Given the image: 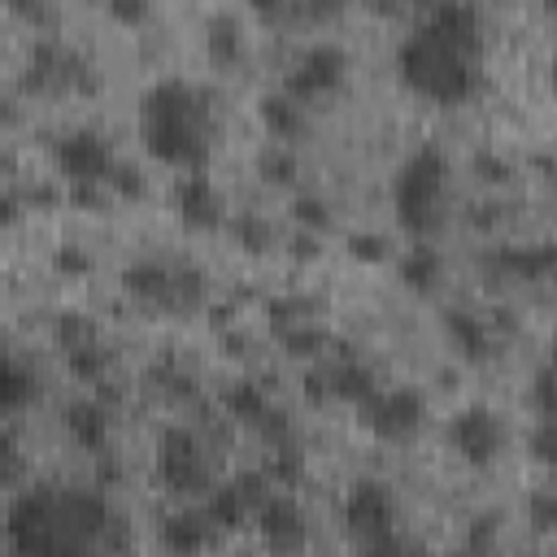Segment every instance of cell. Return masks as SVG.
Masks as SVG:
<instances>
[{
	"mask_svg": "<svg viewBox=\"0 0 557 557\" xmlns=\"http://www.w3.org/2000/svg\"><path fill=\"white\" fill-rule=\"evenodd\" d=\"M144 148L170 170H205L213 152V109L209 96L183 78H161L139 100Z\"/></svg>",
	"mask_w": 557,
	"mask_h": 557,
	"instance_id": "6da1fadb",
	"label": "cell"
},
{
	"mask_svg": "<svg viewBox=\"0 0 557 557\" xmlns=\"http://www.w3.org/2000/svg\"><path fill=\"white\" fill-rule=\"evenodd\" d=\"M396 74L413 96L431 104H461L479 91V57L457 48L426 22L396 48Z\"/></svg>",
	"mask_w": 557,
	"mask_h": 557,
	"instance_id": "7a4b0ae2",
	"label": "cell"
},
{
	"mask_svg": "<svg viewBox=\"0 0 557 557\" xmlns=\"http://www.w3.org/2000/svg\"><path fill=\"white\" fill-rule=\"evenodd\" d=\"M444 191H448V157L435 144H418L392 178V209L400 231L413 239H431L444 226Z\"/></svg>",
	"mask_w": 557,
	"mask_h": 557,
	"instance_id": "3957f363",
	"label": "cell"
},
{
	"mask_svg": "<svg viewBox=\"0 0 557 557\" xmlns=\"http://www.w3.org/2000/svg\"><path fill=\"white\" fill-rule=\"evenodd\" d=\"M344 531L366 548V553H392L400 548V540L392 535L396 527V496L383 479H357L339 505Z\"/></svg>",
	"mask_w": 557,
	"mask_h": 557,
	"instance_id": "277c9868",
	"label": "cell"
},
{
	"mask_svg": "<svg viewBox=\"0 0 557 557\" xmlns=\"http://www.w3.org/2000/svg\"><path fill=\"white\" fill-rule=\"evenodd\" d=\"M9 544L17 553H65L61 531V496L48 487H26L9 500Z\"/></svg>",
	"mask_w": 557,
	"mask_h": 557,
	"instance_id": "5b68a950",
	"label": "cell"
},
{
	"mask_svg": "<svg viewBox=\"0 0 557 557\" xmlns=\"http://www.w3.org/2000/svg\"><path fill=\"white\" fill-rule=\"evenodd\" d=\"M422 418H426V396L418 392V387H379L366 405H361V422L379 435V440H387V444H400V440H409L418 426H422Z\"/></svg>",
	"mask_w": 557,
	"mask_h": 557,
	"instance_id": "8992f818",
	"label": "cell"
},
{
	"mask_svg": "<svg viewBox=\"0 0 557 557\" xmlns=\"http://www.w3.org/2000/svg\"><path fill=\"white\" fill-rule=\"evenodd\" d=\"M157 479L165 483V492H178V496L205 492L209 470H205V457H200V440L191 431H183V426L161 431V440H157Z\"/></svg>",
	"mask_w": 557,
	"mask_h": 557,
	"instance_id": "52a82bcc",
	"label": "cell"
},
{
	"mask_svg": "<svg viewBox=\"0 0 557 557\" xmlns=\"http://www.w3.org/2000/svg\"><path fill=\"white\" fill-rule=\"evenodd\" d=\"M344 78H348V52L339 48V44H309L300 57H296V65H292V74H287V91L300 100V104H309V100H318V96H331V91H339L344 87Z\"/></svg>",
	"mask_w": 557,
	"mask_h": 557,
	"instance_id": "ba28073f",
	"label": "cell"
},
{
	"mask_svg": "<svg viewBox=\"0 0 557 557\" xmlns=\"http://www.w3.org/2000/svg\"><path fill=\"white\" fill-rule=\"evenodd\" d=\"M448 444H453V453L466 461V466H492L496 457H500V448H505V426H500V418H496V409H487V405H466L461 413H453V422H448Z\"/></svg>",
	"mask_w": 557,
	"mask_h": 557,
	"instance_id": "9c48e42d",
	"label": "cell"
},
{
	"mask_svg": "<svg viewBox=\"0 0 557 557\" xmlns=\"http://www.w3.org/2000/svg\"><path fill=\"white\" fill-rule=\"evenodd\" d=\"M52 161H57L65 183H109V174L117 165L109 139L100 131H87V126L83 131H65L57 139V148H52Z\"/></svg>",
	"mask_w": 557,
	"mask_h": 557,
	"instance_id": "30bf717a",
	"label": "cell"
},
{
	"mask_svg": "<svg viewBox=\"0 0 557 557\" xmlns=\"http://www.w3.org/2000/svg\"><path fill=\"white\" fill-rule=\"evenodd\" d=\"M174 213L187 231H213L222 226V191L205 170H187L174 187Z\"/></svg>",
	"mask_w": 557,
	"mask_h": 557,
	"instance_id": "8fae6325",
	"label": "cell"
},
{
	"mask_svg": "<svg viewBox=\"0 0 557 557\" xmlns=\"http://www.w3.org/2000/svg\"><path fill=\"white\" fill-rule=\"evenodd\" d=\"M492 265L505 278L518 283H544L557 278V239H535V244H505L492 252Z\"/></svg>",
	"mask_w": 557,
	"mask_h": 557,
	"instance_id": "7c38bea8",
	"label": "cell"
},
{
	"mask_svg": "<svg viewBox=\"0 0 557 557\" xmlns=\"http://www.w3.org/2000/svg\"><path fill=\"white\" fill-rule=\"evenodd\" d=\"M257 531H261V540L270 544V548H278V553H292V548H300L305 544V513H300V505L292 500V496H265V505L257 509Z\"/></svg>",
	"mask_w": 557,
	"mask_h": 557,
	"instance_id": "4fadbf2b",
	"label": "cell"
},
{
	"mask_svg": "<svg viewBox=\"0 0 557 557\" xmlns=\"http://www.w3.org/2000/svg\"><path fill=\"white\" fill-rule=\"evenodd\" d=\"M426 26L440 30L444 39H453L457 48L474 52V57L483 52V17H479V9L466 4V0H440V4L431 9Z\"/></svg>",
	"mask_w": 557,
	"mask_h": 557,
	"instance_id": "5bb4252c",
	"label": "cell"
},
{
	"mask_svg": "<svg viewBox=\"0 0 557 557\" xmlns=\"http://www.w3.org/2000/svg\"><path fill=\"white\" fill-rule=\"evenodd\" d=\"M61 426L87 453H100L109 444V409L100 400H74V405H65L61 409Z\"/></svg>",
	"mask_w": 557,
	"mask_h": 557,
	"instance_id": "9a60e30c",
	"label": "cell"
},
{
	"mask_svg": "<svg viewBox=\"0 0 557 557\" xmlns=\"http://www.w3.org/2000/svg\"><path fill=\"white\" fill-rule=\"evenodd\" d=\"M444 335L448 344L466 357V361H483L492 352V335H487V322L470 309H448L444 313Z\"/></svg>",
	"mask_w": 557,
	"mask_h": 557,
	"instance_id": "2e32d148",
	"label": "cell"
},
{
	"mask_svg": "<svg viewBox=\"0 0 557 557\" xmlns=\"http://www.w3.org/2000/svg\"><path fill=\"white\" fill-rule=\"evenodd\" d=\"M396 278H400L409 292H418V296H422V292H431V287L444 278V257H440L426 239H413V244H409V252L396 261Z\"/></svg>",
	"mask_w": 557,
	"mask_h": 557,
	"instance_id": "e0dca14e",
	"label": "cell"
},
{
	"mask_svg": "<svg viewBox=\"0 0 557 557\" xmlns=\"http://www.w3.org/2000/svg\"><path fill=\"white\" fill-rule=\"evenodd\" d=\"M213 535V522L205 513H191V509H178V513H165L161 518V548L170 553H200Z\"/></svg>",
	"mask_w": 557,
	"mask_h": 557,
	"instance_id": "ac0fdd59",
	"label": "cell"
},
{
	"mask_svg": "<svg viewBox=\"0 0 557 557\" xmlns=\"http://www.w3.org/2000/svg\"><path fill=\"white\" fill-rule=\"evenodd\" d=\"M122 287L144 300V305H170V292H174V270L157 265V261H135L122 270Z\"/></svg>",
	"mask_w": 557,
	"mask_h": 557,
	"instance_id": "d6986e66",
	"label": "cell"
},
{
	"mask_svg": "<svg viewBox=\"0 0 557 557\" xmlns=\"http://www.w3.org/2000/svg\"><path fill=\"white\" fill-rule=\"evenodd\" d=\"M257 113H261V126H265L274 139H296V135L305 131V104H300L292 91H270V96H261Z\"/></svg>",
	"mask_w": 557,
	"mask_h": 557,
	"instance_id": "ffe728a7",
	"label": "cell"
},
{
	"mask_svg": "<svg viewBox=\"0 0 557 557\" xmlns=\"http://www.w3.org/2000/svg\"><path fill=\"white\" fill-rule=\"evenodd\" d=\"M222 409H226L235 422H244V426H261V418L270 413V396H265L261 383L239 379V383H231V387L222 392Z\"/></svg>",
	"mask_w": 557,
	"mask_h": 557,
	"instance_id": "44dd1931",
	"label": "cell"
},
{
	"mask_svg": "<svg viewBox=\"0 0 557 557\" xmlns=\"http://www.w3.org/2000/svg\"><path fill=\"white\" fill-rule=\"evenodd\" d=\"M248 513H257V509L244 500V492H239L235 483L213 487V492H209V500H205V518H209L218 531H235V527H244V518H248Z\"/></svg>",
	"mask_w": 557,
	"mask_h": 557,
	"instance_id": "7402d4cb",
	"label": "cell"
},
{
	"mask_svg": "<svg viewBox=\"0 0 557 557\" xmlns=\"http://www.w3.org/2000/svg\"><path fill=\"white\" fill-rule=\"evenodd\" d=\"M205 52H209V61H218V65H235V61L244 57L239 22L226 17V13H218V17L205 26Z\"/></svg>",
	"mask_w": 557,
	"mask_h": 557,
	"instance_id": "603a6c76",
	"label": "cell"
},
{
	"mask_svg": "<svg viewBox=\"0 0 557 557\" xmlns=\"http://www.w3.org/2000/svg\"><path fill=\"white\" fill-rule=\"evenodd\" d=\"M374 392H379V379H374V370H370V366H361V361H344V366L331 374V396L352 400L357 409H361Z\"/></svg>",
	"mask_w": 557,
	"mask_h": 557,
	"instance_id": "cb8c5ba5",
	"label": "cell"
},
{
	"mask_svg": "<svg viewBox=\"0 0 557 557\" xmlns=\"http://www.w3.org/2000/svg\"><path fill=\"white\" fill-rule=\"evenodd\" d=\"M30 400H35V374L22 361H4V374H0V409L4 413H17Z\"/></svg>",
	"mask_w": 557,
	"mask_h": 557,
	"instance_id": "d4e9b609",
	"label": "cell"
},
{
	"mask_svg": "<svg viewBox=\"0 0 557 557\" xmlns=\"http://www.w3.org/2000/svg\"><path fill=\"white\" fill-rule=\"evenodd\" d=\"M65 366H70V374H74L78 383H100L104 370H109V352H104L96 339H87V344H78V348H65Z\"/></svg>",
	"mask_w": 557,
	"mask_h": 557,
	"instance_id": "484cf974",
	"label": "cell"
},
{
	"mask_svg": "<svg viewBox=\"0 0 557 557\" xmlns=\"http://www.w3.org/2000/svg\"><path fill=\"white\" fill-rule=\"evenodd\" d=\"M265 479L274 483V487H296L300 483V474H305V457L292 448V444H274V453L265 457Z\"/></svg>",
	"mask_w": 557,
	"mask_h": 557,
	"instance_id": "4316f807",
	"label": "cell"
},
{
	"mask_svg": "<svg viewBox=\"0 0 557 557\" xmlns=\"http://www.w3.org/2000/svg\"><path fill=\"white\" fill-rule=\"evenodd\" d=\"M257 174H261L270 187H287V183L296 178V157L274 144V148H265V152L257 157Z\"/></svg>",
	"mask_w": 557,
	"mask_h": 557,
	"instance_id": "83f0119b",
	"label": "cell"
},
{
	"mask_svg": "<svg viewBox=\"0 0 557 557\" xmlns=\"http://www.w3.org/2000/svg\"><path fill=\"white\" fill-rule=\"evenodd\" d=\"M527 522H531L535 531H544V535L557 531V492H553V487H535V492L527 496Z\"/></svg>",
	"mask_w": 557,
	"mask_h": 557,
	"instance_id": "f1b7e54d",
	"label": "cell"
},
{
	"mask_svg": "<svg viewBox=\"0 0 557 557\" xmlns=\"http://www.w3.org/2000/svg\"><path fill=\"white\" fill-rule=\"evenodd\" d=\"M231 235H235V244L244 248V252H265L270 248V222H261V218H252V213H244V218H235L231 222Z\"/></svg>",
	"mask_w": 557,
	"mask_h": 557,
	"instance_id": "f546056e",
	"label": "cell"
},
{
	"mask_svg": "<svg viewBox=\"0 0 557 557\" xmlns=\"http://www.w3.org/2000/svg\"><path fill=\"white\" fill-rule=\"evenodd\" d=\"M527 448H531V457H535L544 470L557 474V418H544V422L527 435Z\"/></svg>",
	"mask_w": 557,
	"mask_h": 557,
	"instance_id": "4dcf8cb0",
	"label": "cell"
},
{
	"mask_svg": "<svg viewBox=\"0 0 557 557\" xmlns=\"http://www.w3.org/2000/svg\"><path fill=\"white\" fill-rule=\"evenodd\" d=\"M292 218H296L305 231H313V235H322V231L331 226V209H326L322 196H296V200H292Z\"/></svg>",
	"mask_w": 557,
	"mask_h": 557,
	"instance_id": "1f68e13d",
	"label": "cell"
},
{
	"mask_svg": "<svg viewBox=\"0 0 557 557\" xmlns=\"http://www.w3.org/2000/svg\"><path fill=\"white\" fill-rule=\"evenodd\" d=\"M322 344H326V331H318V326H292V331H283V348L292 352V357H318L322 352Z\"/></svg>",
	"mask_w": 557,
	"mask_h": 557,
	"instance_id": "d6a6232c",
	"label": "cell"
},
{
	"mask_svg": "<svg viewBox=\"0 0 557 557\" xmlns=\"http://www.w3.org/2000/svg\"><path fill=\"white\" fill-rule=\"evenodd\" d=\"M531 405L540 409V418H557V374L548 366H540L531 379Z\"/></svg>",
	"mask_w": 557,
	"mask_h": 557,
	"instance_id": "836d02e7",
	"label": "cell"
},
{
	"mask_svg": "<svg viewBox=\"0 0 557 557\" xmlns=\"http://www.w3.org/2000/svg\"><path fill=\"white\" fill-rule=\"evenodd\" d=\"M200 296H205L200 274L196 270H174V292H170L165 309H191V305H200Z\"/></svg>",
	"mask_w": 557,
	"mask_h": 557,
	"instance_id": "e575fe53",
	"label": "cell"
},
{
	"mask_svg": "<svg viewBox=\"0 0 557 557\" xmlns=\"http://www.w3.org/2000/svg\"><path fill=\"white\" fill-rule=\"evenodd\" d=\"M87 339H96V326H91L87 318H78V313H61V318H57V344H61V348H78V344H87Z\"/></svg>",
	"mask_w": 557,
	"mask_h": 557,
	"instance_id": "d590c367",
	"label": "cell"
},
{
	"mask_svg": "<svg viewBox=\"0 0 557 557\" xmlns=\"http://www.w3.org/2000/svg\"><path fill=\"white\" fill-rule=\"evenodd\" d=\"M348 257H357V261H366V265H379L383 257H387V244H383V235H370V231H357V235H348Z\"/></svg>",
	"mask_w": 557,
	"mask_h": 557,
	"instance_id": "8d00e7d4",
	"label": "cell"
},
{
	"mask_svg": "<svg viewBox=\"0 0 557 557\" xmlns=\"http://www.w3.org/2000/svg\"><path fill=\"white\" fill-rule=\"evenodd\" d=\"M104 13L117 22V26H144L152 4L148 0H104Z\"/></svg>",
	"mask_w": 557,
	"mask_h": 557,
	"instance_id": "74e56055",
	"label": "cell"
},
{
	"mask_svg": "<svg viewBox=\"0 0 557 557\" xmlns=\"http://www.w3.org/2000/svg\"><path fill=\"white\" fill-rule=\"evenodd\" d=\"M109 187L122 196V200H139L148 187H144V178H139V170H131V165H113V174H109Z\"/></svg>",
	"mask_w": 557,
	"mask_h": 557,
	"instance_id": "f35d334b",
	"label": "cell"
},
{
	"mask_svg": "<svg viewBox=\"0 0 557 557\" xmlns=\"http://www.w3.org/2000/svg\"><path fill=\"white\" fill-rule=\"evenodd\" d=\"M496 527H500V518H496V513H479V518H470L466 548H492V544H496Z\"/></svg>",
	"mask_w": 557,
	"mask_h": 557,
	"instance_id": "ab89813d",
	"label": "cell"
},
{
	"mask_svg": "<svg viewBox=\"0 0 557 557\" xmlns=\"http://www.w3.org/2000/svg\"><path fill=\"white\" fill-rule=\"evenodd\" d=\"M300 9H305V17H309V22H318V26H322V22H335V17L348 9V0H300Z\"/></svg>",
	"mask_w": 557,
	"mask_h": 557,
	"instance_id": "60d3db41",
	"label": "cell"
},
{
	"mask_svg": "<svg viewBox=\"0 0 557 557\" xmlns=\"http://www.w3.org/2000/svg\"><path fill=\"white\" fill-rule=\"evenodd\" d=\"M52 261H57L61 274H87V270H91V257H87L83 248H74V244H70V248H57Z\"/></svg>",
	"mask_w": 557,
	"mask_h": 557,
	"instance_id": "b9f144b4",
	"label": "cell"
},
{
	"mask_svg": "<svg viewBox=\"0 0 557 557\" xmlns=\"http://www.w3.org/2000/svg\"><path fill=\"white\" fill-rule=\"evenodd\" d=\"M474 170H479L483 183H505V178H509V165H505L500 157H492V152H479V157H474Z\"/></svg>",
	"mask_w": 557,
	"mask_h": 557,
	"instance_id": "7bdbcfd3",
	"label": "cell"
},
{
	"mask_svg": "<svg viewBox=\"0 0 557 557\" xmlns=\"http://www.w3.org/2000/svg\"><path fill=\"white\" fill-rule=\"evenodd\" d=\"M252 13H261V17H274V13H283L287 9V0H244Z\"/></svg>",
	"mask_w": 557,
	"mask_h": 557,
	"instance_id": "ee69618b",
	"label": "cell"
},
{
	"mask_svg": "<svg viewBox=\"0 0 557 557\" xmlns=\"http://www.w3.org/2000/svg\"><path fill=\"white\" fill-rule=\"evenodd\" d=\"M548 83H553V91H557V57H553V70H548Z\"/></svg>",
	"mask_w": 557,
	"mask_h": 557,
	"instance_id": "f6af8a7d",
	"label": "cell"
},
{
	"mask_svg": "<svg viewBox=\"0 0 557 557\" xmlns=\"http://www.w3.org/2000/svg\"><path fill=\"white\" fill-rule=\"evenodd\" d=\"M548 370H553V374H557V348H553V352H548Z\"/></svg>",
	"mask_w": 557,
	"mask_h": 557,
	"instance_id": "bcb514c9",
	"label": "cell"
},
{
	"mask_svg": "<svg viewBox=\"0 0 557 557\" xmlns=\"http://www.w3.org/2000/svg\"><path fill=\"white\" fill-rule=\"evenodd\" d=\"M9 4H13V9H26V4H30V0H9Z\"/></svg>",
	"mask_w": 557,
	"mask_h": 557,
	"instance_id": "7dc6e473",
	"label": "cell"
},
{
	"mask_svg": "<svg viewBox=\"0 0 557 557\" xmlns=\"http://www.w3.org/2000/svg\"><path fill=\"white\" fill-rule=\"evenodd\" d=\"M544 4H548V13H553V17H557V0H544Z\"/></svg>",
	"mask_w": 557,
	"mask_h": 557,
	"instance_id": "c3c4849f",
	"label": "cell"
},
{
	"mask_svg": "<svg viewBox=\"0 0 557 557\" xmlns=\"http://www.w3.org/2000/svg\"><path fill=\"white\" fill-rule=\"evenodd\" d=\"M409 4H422V0H409Z\"/></svg>",
	"mask_w": 557,
	"mask_h": 557,
	"instance_id": "681fc988",
	"label": "cell"
}]
</instances>
